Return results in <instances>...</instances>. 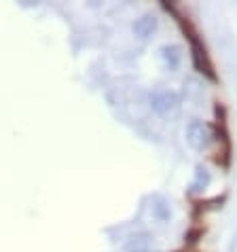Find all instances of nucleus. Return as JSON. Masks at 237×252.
I'll return each instance as SVG.
<instances>
[{
    "label": "nucleus",
    "instance_id": "f257e3e1",
    "mask_svg": "<svg viewBox=\"0 0 237 252\" xmlns=\"http://www.w3.org/2000/svg\"><path fill=\"white\" fill-rule=\"evenodd\" d=\"M186 140H189V144L193 146V149L197 151H204L210 146L212 142V129L210 125L201 123V121H193L189 127H186Z\"/></svg>",
    "mask_w": 237,
    "mask_h": 252
},
{
    "label": "nucleus",
    "instance_id": "f03ea898",
    "mask_svg": "<svg viewBox=\"0 0 237 252\" xmlns=\"http://www.w3.org/2000/svg\"><path fill=\"white\" fill-rule=\"evenodd\" d=\"M178 95L174 92H163V94H157L152 95V108L157 110V113H170V110H176L178 108Z\"/></svg>",
    "mask_w": 237,
    "mask_h": 252
},
{
    "label": "nucleus",
    "instance_id": "7ed1b4c3",
    "mask_svg": "<svg viewBox=\"0 0 237 252\" xmlns=\"http://www.w3.org/2000/svg\"><path fill=\"white\" fill-rule=\"evenodd\" d=\"M134 30H136V34L140 38H148L150 34L157 30V19L152 17V15H144L142 19H138V22H136Z\"/></svg>",
    "mask_w": 237,
    "mask_h": 252
},
{
    "label": "nucleus",
    "instance_id": "20e7f679",
    "mask_svg": "<svg viewBox=\"0 0 237 252\" xmlns=\"http://www.w3.org/2000/svg\"><path fill=\"white\" fill-rule=\"evenodd\" d=\"M142 252H146V250H142Z\"/></svg>",
    "mask_w": 237,
    "mask_h": 252
}]
</instances>
